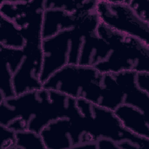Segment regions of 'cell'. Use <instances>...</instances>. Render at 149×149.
<instances>
[{
    "instance_id": "6da1fadb",
    "label": "cell",
    "mask_w": 149,
    "mask_h": 149,
    "mask_svg": "<svg viewBox=\"0 0 149 149\" xmlns=\"http://www.w3.org/2000/svg\"><path fill=\"white\" fill-rule=\"evenodd\" d=\"M80 115L76 100L43 87L0 101V125L15 132L40 133L54 120Z\"/></svg>"
},
{
    "instance_id": "7a4b0ae2",
    "label": "cell",
    "mask_w": 149,
    "mask_h": 149,
    "mask_svg": "<svg viewBox=\"0 0 149 149\" xmlns=\"http://www.w3.org/2000/svg\"><path fill=\"white\" fill-rule=\"evenodd\" d=\"M97 33L111 47L107 59L94 67L99 72H149V45L137 38L112 30L101 22Z\"/></svg>"
},
{
    "instance_id": "3957f363",
    "label": "cell",
    "mask_w": 149,
    "mask_h": 149,
    "mask_svg": "<svg viewBox=\"0 0 149 149\" xmlns=\"http://www.w3.org/2000/svg\"><path fill=\"white\" fill-rule=\"evenodd\" d=\"M42 87L84 100L101 106L102 98V74L95 68L79 65H66L51 76Z\"/></svg>"
},
{
    "instance_id": "277c9868",
    "label": "cell",
    "mask_w": 149,
    "mask_h": 149,
    "mask_svg": "<svg viewBox=\"0 0 149 149\" xmlns=\"http://www.w3.org/2000/svg\"><path fill=\"white\" fill-rule=\"evenodd\" d=\"M99 24H92L62 31L42 40L43 55L41 81L43 83L54 73L69 65H78L84 36L97 31Z\"/></svg>"
},
{
    "instance_id": "5b68a950",
    "label": "cell",
    "mask_w": 149,
    "mask_h": 149,
    "mask_svg": "<svg viewBox=\"0 0 149 149\" xmlns=\"http://www.w3.org/2000/svg\"><path fill=\"white\" fill-rule=\"evenodd\" d=\"M76 104L83 116L87 132L95 141L103 137L116 143L129 141L140 148H148L149 139L139 137L127 130L113 111L81 99L76 100Z\"/></svg>"
},
{
    "instance_id": "8992f818",
    "label": "cell",
    "mask_w": 149,
    "mask_h": 149,
    "mask_svg": "<svg viewBox=\"0 0 149 149\" xmlns=\"http://www.w3.org/2000/svg\"><path fill=\"white\" fill-rule=\"evenodd\" d=\"M95 10L105 26L149 45V24L137 16L127 0H97Z\"/></svg>"
},
{
    "instance_id": "52a82bcc",
    "label": "cell",
    "mask_w": 149,
    "mask_h": 149,
    "mask_svg": "<svg viewBox=\"0 0 149 149\" xmlns=\"http://www.w3.org/2000/svg\"><path fill=\"white\" fill-rule=\"evenodd\" d=\"M46 149L82 148L95 142L87 132L83 115L73 118H61L48 124L40 132Z\"/></svg>"
},
{
    "instance_id": "ba28073f",
    "label": "cell",
    "mask_w": 149,
    "mask_h": 149,
    "mask_svg": "<svg viewBox=\"0 0 149 149\" xmlns=\"http://www.w3.org/2000/svg\"><path fill=\"white\" fill-rule=\"evenodd\" d=\"M41 43L26 42L23 48V60L13 79L16 95L42 88L41 81L43 62Z\"/></svg>"
},
{
    "instance_id": "9c48e42d",
    "label": "cell",
    "mask_w": 149,
    "mask_h": 149,
    "mask_svg": "<svg viewBox=\"0 0 149 149\" xmlns=\"http://www.w3.org/2000/svg\"><path fill=\"white\" fill-rule=\"evenodd\" d=\"M100 23L96 10L85 13L74 14L60 9H46L42 15V40L52 37L65 30Z\"/></svg>"
},
{
    "instance_id": "30bf717a",
    "label": "cell",
    "mask_w": 149,
    "mask_h": 149,
    "mask_svg": "<svg viewBox=\"0 0 149 149\" xmlns=\"http://www.w3.org/2000/svg\"><path fill=\"white\" fill-rule=\"evenodd\" d=\"M0 101L16 96L13 79L24 56L23 49L0 45Z\"/></svg>"
},
{
    "instance_id": "8fae6325",
    "label": "cell",
    "mask_w": 149,
    "mask_h": 149,
    "mask_svg": "<svg viewBox=\"0 0 149 149\" xmlns=\"http://www.w3.org/2000/svg\"><path fill=\"white\" fill-rule=\"evenodd\" d=\"M136 74L134 72L126 71L112 74L123 94V104L132 106L149 116V94L137 86Z\"/></svg>"
},
{
    "instance_id": "7c38bea8",
    "label": "cell",
    "mask_w": 149,
    "mask_h": 149,
    "mask_svg": "<svg viewBox=\"0 0 149 149\" xmlns=\"http://www.w3.org/2000/svg\"><path fill=\"white\" fill-rule=\"evenodd\" d=\"M110 52V45L97 31L88 33L83 37L78 65L94 68L106 60Z\"/></svg>"
},
{
    "instance_id": "4fadbf2b",
    "label": "cell",
    "mask_w": 149,
    "mask_h": 149,
    "mask_svg": "<svg viewBox=\"0 0 149 149\" xmlns=\"http://www.w3.org/2000/svg\"><path fill=\"white\" fill-rule=\"evenodd\" d=\"M122 125L133 134L149 139V116L139 109L121 104L114 111Z\"/></svg>"
},
{
    "instance_id": "5bb4252c",
    "label": "cell",
    "mask_w": 149,
    "mask_h": 149,
    "mask_svg": "<svg viewBox=\"0 0 149 149\" xmlns=\"http://www.w3.org/2000/svg\"><path fill=\"white\" fill-rule=\"evenodd\" d=\"M25 44V40L16 24L0 15V45L23 49Z\"/></svg>"
},
{
    "instance_id": "9a60e30c",
    "label": "cell",
    "mask_w": 149,
    "mask_h": 149,
    "mask_svg": "<svg viewBox=\"0 0 149 149\" xmlns=\"http://www.w3.org/2000/svg\"><path fill=\"white\" fill-rule=\"evenodd\" d=\"M97 0H44V8L60 9L69 13H85L95 10Z\"/></svg>"
},
{
    "instance_id": "2e32d148",
    "label": "cell",
    "mask_w": 149,
    "mask_h": 149,
    "mask_svg": "<svg viewBox=\"0 0 149 149\" xmlns=\"http://www.w3.org/2000/svg\"><path fill=\"white\" fill-rule=\"evenodd\" d=\"M16 145L15 149L46 148L40 133L31 130L16 132Z\"/></svg>"
},
{
    "instance_id": "e0dca14e",
    "label": "cell",
    "mask_w": 149,
    "mask_h": 149,
    "mask_svg": "<svg viewBox=\"0 0 149 149\" xmlns=\"http://www.w3.org/2000/svg\"><path fill=\"white\" fill-rule=\"evenodd\" d=\"M127 2L139 19L149 24V0H127Z\"/></svg>"
},
{
    "instance_id": "ac0fdd59",
    "label": "cell",
    "mask_w": 149,
    "mask_h": 149,
    "mask_svg": "<svg viewBox=\"0 0 149 149\" xmlns=\"http://www.w3.org/2000/svg\"><path fill=\"white\" fill-rule=\"evenodd\" d=\"M15 132L0 125V148L15 149L16 145Z\"/></svg>"
},
{
    "instance_id": "d6986e66",
    "label": "cell",
    "mask_w": 149,
    "mask_h": 149,
    "mask_svg": "<svg viewBox=\"0 0 149 149\" xmlns=\"http://www.w3.org/2000/svg\"><path fill=\"white\" fill-rule=\"evenodd\" d=\"M135 81L140 90L149 94V72L136 73Z\"/></svg>"
},
{
    "instance_id": "ffe728a7",
    "label": "cell",
    "mask_w": 149,
    "mask_h": 149,
    "mask_svg": "<svg viewBox=\"0 0 149 149\" xmlns=\"http://www.w3.org/2000/svg\"><path fill=\"white\" fill-rule=\"evenodd\" d=\"M95 149L97 148H115L119 149L117 143L107 138H100L95 141Z\"/></svg>"
}]
</instances>
